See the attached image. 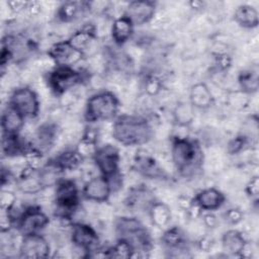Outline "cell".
<instances>
[{"label": "cell", "mask_w": 259, "mask_h": 259, "mask_svg": "<svg viewBox=\"0 0 259 259\" xmlns=\"http://www.w3.org/2000/svg\"><path fill=\"white\" fill-rule=\"evenodd\" d=\"M170 153L173 166L181 177L192 178L201 171L204 155L197 140L175 135L171 138Z\"/></svg>", "instance_id": "6da1fadb"}, {"label": "cell", "mask_w": 259, "mask_h": 259, "mask_svg": "<svg viewBox=\"0 0 259 259\" xmlns=\"http://www.w3.org/2000/svg\"><path fill=\"white\" fill-rule=\"evenodd\" d=\"M112 137L120 145L126 147L148 144L154 136L151 122L142 115L118 114L112 123Z\"/></svg>", "instance_id": "7a4b0ae2"}, {"label": "cell", "mask_w": 259, "mask_h": 259, "mask_svg": "<svg viewBox=\"0 0 259 259\" xmlns=\"http://www.w3.org/2000/svg\"><path fill=\"white\" fill-rule=\"evenodd\" d=\"M117 240L126 242L134 250V257H146L153 249V238L148 228L136 217H118L114 222Z\"/></svg>", "instance_id": "3957f363"}, {"label": "cell", "mask_w": 259, "mask_h": 259, "mask_svg": "<svg viewBox=\"0 0 259 259\" xmlns=\"http://www.w3.org/2000/svg\"><path fill=\"white\" fill-rule=\"evenodd\" d=\"M119 106V100L112 91H98L86 100L84 119L88 123L114 119L118 115Z\"/></svg>", "instance_id": "277c9868"}, {"label": "cell", "mask_w": 259, "mask_h": 259, "mask_svg": "<svg viewBox=\"0 0 259 259\" xmlns=\"http://www.w3.org/2000/svg\"><path fill=\"white\" fill-rule=\"evenodd\" d=\"M80 190L73 179L61 178L55 185V214L63 221H71L80 205Z\"/></svg>", "instance_id": "5b68a950"}, {"label": "cell", "mask_w": 259, "mask_h": 259, "mask_svg": "<svg viewBox=\"0 0 259 259\" xmlns=\"http://www.w3.org/2000/svg\"><path fill=\"white\" fill-rule=\"evenodd\" d=\"M92 160L100 175L110 181L112 190L117 189L121 185V175L119 172V150L112 144L102 145L97 148Z\"/></svg>", "instance_id": "8992f818"}, {"label": "cell", "mask_w": 259, "mask_h": 259, "mask_svg": "<svg viewBox=\"0 0 259 259\" xmlns=\"http://www.w3.org/2000/svg\"><path fill=\"white\" fill-rule=\"evenodd\" d=\"M85 73L69 66H55L47 73L48 87L56 96H63L85 81Z\"/></svg>", "instance_id": "52a82bcc"}, {"label": "cell", "mask_w": 259, "mask_h": 259, "mask_svg": "<svg viewBox=\"0 0 259 259\" xmlns=\"http://www.w3.org/2000/svg\"><path fill=\"white\" fill-rule=\"evenodd\" d=\"M8 103L13 106L25 119L34 118L39 112V99L36 92L28 86L15 88L9 97Z\"/></svg>", "instance_id": "ba28073f"}, {"label": "cell", "mask_w": 259, "mask_h": 259, "mask_svg": "<svg viewBox=\"0 0 259 259\" xmlns=\"http://www.w3.org/2000/svg\"><path fill=\"white\" fill-rule=\"evenodd\" d=\"M50 224L48 214L38 205H29L22 209L15 228L21 236L40 233Z\"/></svg>", "instance_id": "9c48e42d"}, {"label": "cell", "mask_w": 259, "mask_h": 259, "mask_svg": "<svg viewBox=\"0 0 259 259\" xmlns=\"http://www.w3.org/2000/svg\"><path fill=\"white\" fill-rule=\"evenodd\" d=\"M70 240L76 248L86 253V257H89L93 251L100 247V240L96 230L86 223L77 222L72 224Z\"/></svg>", "instance_id": "30bf717a"}, {"label": "cell", "mask_w": 259, "mask_h": 259, "mask_svg": "<svg viewBox=\"0 0 259 259\" xmlns=\"http://www.w3.org/2000/svg\"><path fill=\"white\" fill-rule=\"evenodd\" d=\"M20 258L34 259L51 256V245L40 233L22 236L18 247Z\"/></svg>", "instance_id": "8fae6325"}, {"label": "cell", "mask_w": 259, "mask_h": 259, "mask_svg": "<svg viewBox=\"0 0 259 259\" xmlns=\"http://www.w3.org/2000/svg\"><path fill=\"white\" fill-rule=\"evenodd\" d=\"M133 167L141 176L152 180H168L169 174L159 162L145 151H139L134 157Z\"/></svg>", "instance_id": "7c38bea8"}, {"label": "cell", "mask_w": 259, "mask_h": 259, "mask_svg": "<svg viewBox=\"0 0 259 259\" xmlns=\"http://www.w3.org/2000/svg\"><path fill=\"white\" fill-rule=\"evenodd\" d=\"M47 55L55 66L69 67H73L78 64L83 57H85L84 54L75 50L67 39L53 44L49 48Z\"/></svg>", "instance_id": "4fadbf2b"}, {"label": "cell", "mask_w": 259, "mask_h": 259, "mask_svg": "<svg viewBox=\"0 0 259 259\" xmlns=\"http://www.w3.org/2000/svg\"><path fill=\"white\" fill-rule=\"evenodd\" d=\"M110 181L102 175H96L84 183L82 196L93 202H105L109 199L112 192Z\"/></svg>", "instance_id": "5bb4252c"}, {"label": "cell", "mask_w": 259, "mask_h": 259, "mask_svg": "<svg viewBox=\"0 0 259 259\" xmlns=\"http://www.w3.org/2000/svg\"><path fill=\"white\" fill-rule=\"evenodd\" d=\"M156 9L157 3L154 1H131L127 3L123 13L132 19L135 25H143L150 22L154 18Z\"/></svg>", "instance_id": "9a60e30c"}, {"label": "cell", "mask_w": 259, "mask_h": 259, "mask_svg": "<svg viewBox=\"0 0 259 259\" xmlns=\"http://www.w3.org/2000/svg\"><path fill=\"white\" fill-rule=\"evenodd\" d=\"M161 243L166 251L175 254L174 256H179V254L186 253L189 250L187 236L178 226L166 229L161 237Z\"/></svg>", "instance_id": "2e32d148"}, {"label": "cell", "mask_w": 259, "mask_h": 259, "mask_svg": "<svg viewBox=\"0 0 259 259\" xmlns=\"http://www.w3.org/2000/svg\"><path fill=\"white\" fill-rule=\"evenodd\" d=\"M16 185L24 194H37L41 192L46 188L41 181L40 168L26 165L16 178Z\"/></svg>", "instance_id": "e0dca14e"}, {"label": "cell", "mask_w": 259, "mask_h": 259, "mask_svg": "<svg viewBox=\"0 0 259 259\" xmlns=\"http://www.w3.org/2000/svg\"><path fill=\"white\" fill-rule=\"evenodd\" d=\"M92 3L88 1H65L62 2L56 11V17L60 22L71 23L74 22L88 11H90Z\"/></svg>", "instance_id": "ac0fdd59"}, {"label": "cell", "mask_w": 259, "mask_h": 259, "mask_svg": "<svg viewBox=\"0 0 259 259\" xmlns=\"http://www.w3.org/2000/svg\"><path fill=\"white\" fill-rule=\"evenodd\" d=\"M192 199L202 211H214L224 205L226 196L218 188L207 187L198 191Z\"/></svg>", "instance_id": "d6986e66"}, {"label": "cell", "mask_w": 259, "mask_h": 259, "mask_svg": "<svg viewBox=\"0 0 259 259\" xmlns=\"http://www.w3.org/2000/svg\"><path fill=\"white\" fill-rule=\"evenodd\" d=\"M155 199L153 192L146 185L140 184L128 190L124 198V204L131 209L148 210Z\"/></svg>", "instance_id": "ffe728a7"}, {"label": "cell", "mask_w": 259, "mask_h": 259, "mask_svg": "<svg viewBox=\"0 0 259 259\" xmlns=\"http://www.w3.org/2000/svg\"><path fill=\"white\" fill-rule=\"evenodd\" d=\"M31 145L32 142L26 141L19 134H2L1 148L2 154L5 157H23Z\"/></svg>", "instance_id": "44dd1931"}, {"label": "cell", "mask_w": 259, "mask_h": 259, "mask_svg": "<svg viewBox=\"0 0 259 259\" xmlns=\"http://www.w3.org/2000/svg\"><path fill=\"white\" fill-rule=\"evenodd\" d=\"M59 134L60 127L57 123L53 121L44 122L36 128L32 143L45 154L54 146Z\"/></svg>", "instance_id": "7402d4cb"}, {"label": "cell", "mask_w": 259, "mask_h": 259, "mask_svg": "<svg viewBox=\"0 0 259 259\" xmlns=\"http://www.w3.org/2000/svg\"><path fill=\"white\" fill-rule=\"evenodd\" d=\"M97 38L96 27L92 23H86L81 28L75 30L67 39L69 44L80 53L84 54Z\"/></svg>", "instance_id": "603a6c76"}, {"label": "cell", "mask_w": 259, "mask_h": 259, "mask_svg": "<svg viewBox=\"0 0 259 259\" xmlns=\"http://www.w3.org/2000/svg\"><path fill=\"white\" fill-rule=\"evenodd\" d=\"M134 29L135 24L132 19L124 13L119 15L113 20L110 28V34L113 42L118 47L123 46L132 38Z\"/></svg>", "instance_id": "cb8c5ba5"}, {"label": "cell", "mask_w": 259, "mask_h": 259, "mask_svg": "<svg viewBox=\"0 0 259 259\" xmlns=\"http://www.w3.org/2000/svg\"><path fill=\"white\" fill-rule=\"evenodd\" d=\"M248 241L244 234L236 229L226 231L222 236V247L223 250L233 256H243Z\"/></svg>", "instance_id": "d4e9b609"}, {"label": "cell", "mask_w": 259, "mask_h": 259, "mask_svg": "<svg viewBox=\"0 0 259 259\" xmlns=\"http://www.w3.org/2000/svg\"><path fill=\"white\" fill-rule=\"evenodd\" d=\"M49 161L62 173H64L66 171H73L79 168L84 161V158L80 155L76 148H72L61 151L58 155L54 156Z\"/></svg>", "instance_id": "484cf974"}, {"label": "cell", "mask_w": 259, "mask_h": 259, "mask_svg": "<svg viewBox=\"0 0 259 259\" xmlns=\"http://www.w3.org/2000/svg\"><path fill=\"white\" fill-rule=\"evenodd\" d=\"M25 118L9 103L3 108L1 114L2 134H19L24 125Z\"/></svg>", "instance_id": "4316f807"}, {"label": "cell", "mask_w": 259, "mask_h": 259, "mask_svg": "<svg viewBox=\"0 0 259 259\" xmlns=\"http://www.w3.org/2000/svg\"><path fill=\"white\" fill-rule=\"evenodd\" d=\"M214 102V97L205 83L199 82L191 86L189 91V103L198 109H207Z\"/></svg>", "instance_id": "83f0119b"}, {"label": "cell", "mask_w": 259, "mask_h": 259, "mask_svg": "<svg viewBox=\"0 0 259 259\" xmlns=\"http://www.w3.org/2000/svg\"><path fill=\"white\" fill-rule=\"evenodd\" d=\"M234 19L241 27L252 29L256 28L259 24V13L252 5L241 4L235 10Z\"/></svg>", "instance_id": "f1b7e54d"}, {"label": "cell", "mask_w": 259, "mask_h": 259, "mask_svg": "<svg viewBox=\"0 0 259 259\" xmlns=\"http://www.w3.org/2000/svg\"><path fill=\"white\" fill-rule=\"evenodd\" d=\"M148 213L152 224L158 228H166L172 220L170 207L160 200L155 199L148 208Z\"/></svg>", "instance_id": "f546056e"}, {"label": "cell", "mask_w": 259, "mask_h": 259, "mask_svg": "<svg viewBox=\"0 0 259 259\" xmlns=\"http://www.w3.org/2000/svg\"><path fill=\"white\" fill-rule=\"evenodd\" d=\"M238 84L240 89L245 94H254L259 89L258 71L255 69H246L239 73Z\"/></svg>", "instance_id": "4dcf8cb0"}, {"label": "cell", "mask_w": 259, "mask_h": 259, "mask_svg": "<svg viewBox=\"0 0 259 259\" xmlns=\"http://www.w3.org/2000/svg\"><path fill=\"white\" fill-rule=\"evenodd\" d=\"M133 248L124 241L117 240L113 246L104 248V257L106 258H131L134 257Z\"/></svg>", "instance_id": "1f68e13d"}, {"label": "cell", "mask_w": 259, "mask_h": 259, "mask_svg": "<svg viewBox=\"0 0 259 259\" xmlns=\"http://www.w3.org/2000/svg\"><path fill=\"white\" fill-rule=\"evenodd\" d=\"M174 117L179 125L186 126L193 120L194 107L190 103H180L174 110Z\"/></svg>", "instance_id": "d6a6232c"}, {"label": "cell", "mask_w": 259, "mask_h": 259, "mask_svg": "<svg viewBox=\"0 0 259 259\" xmlns=\"http://www.w3.org/2000/svg\"><path fill=\"white\" fill-rule=\"evenodd\" d=\"M249 145H250L249 137H247L245 135H238L229 141L227 150H228L229 154L237 155V154H240V153L246 151L249 148Z\"/></svg>", "instance_id": "836d02e7"}, {"label": "cell", "mask_w": 259, "mask_h": 259, "mask_svg": "<svg viewBox=\"0 0 259 259\" xmlns=\"http://www.w3.org/2000/svg\"><path fill=\"white\" fill-rule=\"evenodd\" d=\"M245 193L251 200H253L254 202H257L258 195H259V177H258V175L252 176L249 179V181L246 183Z\"/></svg>", "instance_id": "e575fe53"}, {"label": "cell", "mask_w": 259, "mask_h": 259, "mask_svg": "<svg viewBox=\"0 0 259 259\" xmlns=\"http://www.w3.org/2000/svg\"><path fill=\"white\" fill-rule=\"evenodd\" d=\"M16 196L15 194L8 190V189H2L0 194V204L1 209H10L16 204Z\"/></svg>", "instance_id": "d590c367"}, {"label": "cell", "mask_w": 259, "mask_h": 259, "mask_svg": "<svg viewBox=\"0 0 259 259\" xmlns=\"http://www.w3.org/2000/svg\"><path fill=\"white\" fill-rule=\"evenodd\" d=\"M161 86L162 84L156 76L150 75L145 79V89L149 95H156L160 91Z\"/></svg>", "instance_id": "8d00e7d4"}, {"label": "cell", "mask_w": 259, "mask_h": 259, "mask_svg": "<svg viewBox=\"0 0 259 259\" xmlns=\"http://www.w3.org/2000/svg\"><path fill=\"white\" fill-rule=\"evenodd\" d=\"M243 212L240 208H237V207H233V208H230L226 211L225 213V219L226 221L230 224V225H238L242 220H243Z\"/></svg>", "instance_id": "74e56055"}, {"label": "cell", "mask_w": 259, "mask_h": 259, "mask_svg": "<svg viewBox=\"0 0 259 259\" xmlns=\"http://www.w3.org/2000/svg\"><path fill=\"white\" fill-rule=\"evenodd\" d=\"M28 2L29 1H21V0H11V1H7V7L8 9L14 13V14H18L20 12L26 11L27 6H28Z\"/></svg>", "instance_id": "f35d334b"}, {"label": "cell", "mask_w": 259, "mask_h": 259, "mask_svg": "<svg viewBox=\"0 0 259 259\" xmlns=\"http://www.w3.org/2000/svg\"><path fill=\"white\" fill-rule=\"evenodd\" d=\"M215 64L218 65V67L225 71V70H228L231 66V58L229 55H226V54H220L217 56L215 58Z\"/></svg>", "instance_id": "ab89813d"}, {"label": "cell", "mask_w": 259, "mask_h": 259, "mask_svg": "<svg viewBox=\"0 0 259 259\" xmlns=\"http://www.w3.org/2000/svg\"><path fill=\"white\" fill-rule=\"evenodd\" d=\"M13 180V174L12 172L8 169L2 166L1 170V186L4 188L7 184H10V182Z\"/></svg>", "instance_id": "60d3db41"}, {"label": "cell", "mask_w": 259, "mask_h": 259, "mask_svg": "<svg viewBox=\"0 0 259 259\" xmlns=\"http://www.w3.org/2000/svg\"><path fill=\"white\" fill-rule=\"evenodd\" d=\"M26 11L30 16H36L41 11V4L38 1H29Z\"/></svg>", "instance_id": "b9f144b4"}, {"label": "cell", "mask_w": 259, "mask_h": 259, "mask_svg": "<svg viewBox=\"0 0 259 259\" xmlns=\"http://www.w3.org/2000/svg\"><path fill=\"white\" fill-rule=\"evenodd\" d=\"M203 223L207 228H214L217 226L218 220L211 211H207V213L203 215Z\"/></svg>", "instance_id": "7bdbcfd3"}, {"label": "cell", "mask_w": 259, "mask_h": 259, "mask_svg": "<svg viewBox=\"0 0 259 259\" xmlns=\"http://www.w3.org/2000/svg\"><path fill=\"white\" fill-rule=\"evenodd\" d=\"M211 246H212V240L209 238H202L198 242L199 249L202 251H205V252L208 251L209 249H211Z\"/></svg>", "instance_id": "ee69618b"}, {"label": "cell", "mask_w": 259, "mask_h": 259, "mask_svg": "<svg viewBox=\"0 0 259 259\" xmlns=\"http://www.w3.org/2000/svg\"><path fill=\"white\" fill-rule=\"evenodd\" d=\"M189 5H190L191 8H193L195 10H198V9H201L203 7L204 3L201 2V1H190Z\"/></svg>", "instance_id": "f6af8a7d"}]
</instances>
